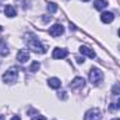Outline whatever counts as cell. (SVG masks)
I'll use <instances>...</instances> for the list:
<instances>
[{"label": "cell", "instance_id": "6da1fadb", "mask_svg": "<svg viewBox=\"0 0 120 120\" xmlns=\"http://www.w3.org/2000/svg\"><path fill=\"white\" fill-rule=\"evenodd\" d=\"M27 46L30 48L31 50L36 52V53H45V52H46L45 46H43L34 35H28V38H27Z\"/></svg>", "mask_w": 120, "mask_h": 120}, {"label": "cell", "instance_id": "7a4b0ae2", "mask_svg": "<svg viewBox=\"0 0 120 120\" xmlns=\"http://www.w3.org/2000/svg\"><path fill=\"white\" fill-rule=\"evenodd\" d=\"M103 80V73L99 68H92L90 71V81L94 85H99Z\"/></svg>", "mask_w": 120, "mask_h": 120}, {"label": "cell", "instance_id": "3957f363", "mask_svg": "<svg viewBox=\"0 0 120 120\" xmlns=\"http://www.w3.org/2000/svg\"><path fill=\"white\" fill-rule=\"evenodd\" d=\"M84 120H102V113L98 108H92L85 113Z\"/></svg>", "mask_w": 120, "mask_h": 120}, {"label": "cell", "instance_id": "277c9868", "mask_svg": "<svg viewBox=\"0 0 120 120\" xmlns=\"http://www.w3.org/2000/svg\"><path fill=\"white\" fill-rule=\"evenodd\" d=\"M17 80V70L15 68H10L6 71V74L3 75V81L7 82V84H11Z\"/></svg>", "mask_w": 120, "mask_h": 120}, {"label": "cell", "instance_id": "5b68a950", "mask_svg": "<svg viewBox=\"0 0 120 120\" xmlns=\"http://www.w3.org/2000/svg\"><path fill=\"white\" fill-rule=\"evenodd\" d=\"M63 32H64V28H63L61 24H55V25L50 27V30H49V34H50L52 36H60Z\"/></svg>", "mask_w": 120, "mask_h": 120}, {"label": "cell", "instance_id": "8992f818", "mask_svg": "<svg viewBox=\"0 0 120 120\" xmlns=\"http://www.w3.org/2000/svg\"><path fill=\"white\" fill-rule=\"evenodd\" d=\"M84 78H81V77H75L71 82H70V88L71 90H77V88H81V87H84Z\"/></svg>", "mask_w": 120, "mask_h": 120}, {"label": "cell", "instance_id": "52a82bcc", "mask_svg": "<svg viewBox=\"0 0 120 120\" xmlns=\"http://www.w3.org/2000/svg\"><path fill=\"white\" fill-rule=\"evenodd\" d=\"M80 53L82 55V56H88L91 59H94L96 55H95V52H94V49H91L88 46H81L80 48Z\"/></svg>", "mask_w": 120, "mask_h": 120}, {"label": "cell", "instance_id": "ba28073f", "mask_svg": "<svg viewBox=\"0 0 120 120\" xmlns=\"http://www.w3.org/2000/svg\"><path fill=\"white\" fill-rule=\"evenodd\" d=\"M67 55H68V50H66V49L56 48V49L53 50V57H55V59H64Z\"/></svg>", "mask_w": 120, "mask_h": 120}, {"label": "cell", "instance_id": "9c48e42d", "mask_svg": "<svg viewBox=\"0 0 120 120\" xmlns=\"http://www.w3.org/2000/svg\"><path fill=\"white\" fill-rule=\"evenodd\" d=\"M28 59H30V53H28L27 50H24V49L18 50V53H17V60H18L20 63H25Z\"/></svg>", "mask_w": 120, "mask_h": 120}, {"label": "cell", "instance_id": "30bf717a", "mask_svg": "<svg viewBox=\"0 0 120 120\" xmlns=\"http://www.w3.org/2000/svg\"><path fill=\"white\" fill-rule=\"evenodd\" d=\"M115 20V15H113V13H103L102 15H101V21L102 22H105V24H110L112 21Z\"/></svg>", "mask_w": 120, "mask_h": 120}, {"label": "cell", "instance_id": "8fae6325", "mask_svg": "<svg viewBox=\"0 0 120 120\" xmlns=\"http://www.w3.org/2000/svg\"><path fill=\"white\" fill-rule=\"evenodd\" d=\"M48 84H49V87H50V88H53V90H59L60 87H61V81H60L59 78H56V77L49 78Z\"/></svg>", "mask_w": 120, "mask_h": 120}, {"label": "cell", "instance_id": "7c38bea8", "mask_svg": "<svg viewBox=\"0 0 120 120\" xmlns=\"http://www.w3.org/2000/svg\"><path fill=\"white\" fill-rule=\"evenodd\" d=\"M4 14L7 15V17H15V14H17V11H15V8L11 6V4H7L6 7H4Z\"/></svg>", "mask_w": 120, "mask_h": 120}, {"label": "cell", "instance_id": "4fadbf2b", "mask_svg": "<svg viewBox=\"0 0 120 120\" xmlns=\"http://www.w3.org/2000/svg\"><path fill=\"white\" fill-rule=\"evenodd\" d=\"M106 6H108V1H106V0H96V1L94 3V7H95L96 10H103Z\"/></svg>", "mask_w": 120, "mask_h": 120}, {"label": "cell", "instance_id": "5bb4252c", "mask_svg": "<svg viewBox=\"0 0 120 120\" xmlns=\"http://www.w3.org/2000/svg\"><path fill=\"white\" fill-rule=\"evenodd\" d=\"M0 55L1 56H7L8 55V48L4 43V41H0Z\"/></svg>", "mask_w": 120, "mask_h": 120}, {"label": "cell", "instance_id": "9a60e30c", "mask_svg": "<svg viewBox=\"0 0 120 120\" xmlns=\"http://www.w3.org/2000/svg\"><path fill=\"white\" fill-rule=\"evenodd\" d=\"M39 67H41V64H39L38 61H34V63L31 64V67H30V71L35 73V71H38V70H39Z\"/></svg>", "mask_w": 120, "mask_h": 120}, {"label": "cell", "instance_id": "2e32d148", "mask_svg": "<svg viewBox=\"0 0 120 120\" xmlns=\"http://www.w3.org/2000/svg\"><path fill=\"white\" fill-rule=\"evenodd\" d=\"M112 94H113V95H119L120 94V84L119 82H116V84L112 87Z\"/></svg>", "mask_w": 120, "mask_h": 120}, {"label": "cell", "instance_id": "e0dca14e", "mask_svg": "<svg viewBox=\"0 0 120 120\" xmlns=\"http://www.w3.org/2000/svg\"><path fill=\"white\" fill-rule=\"evenodd\" d=\"M48 10H49L50 13H55V11L57 10V4H55V3H48Z\"/></svg>", "mask_w": 120, "mask_h": 120}, {"label": "cell", "instance_id": "ac0fdd59", "mask_svg": "<svg viewBox=\"0 0 120 120\" xmlns=\"http://www.w3.org/2000/svg\"><path fill=\"white\" fill-rule=\"evenodd\" d=\"M75 60H77V63H80V64L85 61V59H84V56H82V57H80V56H78V57H75Z\"/></svg>", "mask_w": 120, "mask_h": 120}, {"label": "cell", "instance_id": "d6986e66", "mask_svg": "<svg viewBox=\"0 0 120 120\" xmlns=\"http://www.w3.org/2000/svg\"><path fill=\"white\" fill-rule=\"evenodd\" d=\"M32 120H46V119H45L43 116H34V117H32Z\"/></svg>", "mask_w": 120, "mask_h": 120}, {"label": "cell", "instance_id": "ffe728a7", "mask_svg": "<svg viewBox=\"0 0 120 120\" xmlns=\"http://www.w3.org/2000/svg\"><path fill=\"white\" fill-rule=\"evenodd\" d=\"M11 120H21V119H20V116H14Z\"/></svg>", "mask_w": 120, "mask_h": 120}, {"label": "cell", "instance_id": "44dd1931", "mask_svg": "<svg viewBox=\"0 0 120 120\" xmlns=\"http://www.w3.org/2000/svg\"><path fill=\"white\" fill-rule=\"evenodd\" d=\"M0 120H4V116H1V115H0Z\"/></svg>", "mask_w": 120, "mask_h": 120}, {"label": "cell", "instance_id": "7402d4cb", "mask_svg": "<svg viewBox=\"0 0 120 120\" xmlns=\"http://www.w3.org/2000/svg\"><path fill=\"white\" fill-rule=\"evenodd\" d=\"M117 108H120V99H119V102H117Z\"/></svg>", "mask_w": 120, "mask_h": 120}, {"label": "cell", "instance_id": "603a6c76", "mask_svg": "<svg viewBox=\"0 0 120 120\" xmlns=\"http://www.w3.org/2000/svg\"><path fill=\"white\" fill-rule=\"evenodd\" d=\"M112 120H120V119H119V117H116V119H112Z\"/></svg>", "mask_w": 120, "mask_h": 120}, {"label": "cell", "instance_id": "cb8c5ba5", "mask_svg": "<svg viewBox=\"0 0 120 120\" xmlns=\"http://www.w3.org/2000/svg\"><path fill=\"white\" fill-rule=\"evenodd\" d=\"M117 34H119V36H120V28H119V31H117Z\"/></svg>", "mask_w": 120, "mask_h": 120}, {"label": "cell", "instance_id": "d4e9b609", "mask_svg": "<svg viewBox=\"0 0 120 120\" xmlns=\"http://www.w3.org/2000/svg\"><path fill=\"white\" fill-rule=\"evenodd\" d=\"M1 31H3V28H1V27H0V32H1Z\"/></svg>", "mask_w": 120, "mask_h": 120}, {"label": "cell", "instance_id": "484cf974", "mask_svg": "<svg viewBox=\"0 0 120 120\" xmlns=\"http://www.w3.org/2000/svg\"><path fill=\"white\" fill-rule=\"evenodd\" d=\"M82 1H90V0H82Z\"/></svg>", "mask_w": 120, "mask_h": 120}]
</instances>
